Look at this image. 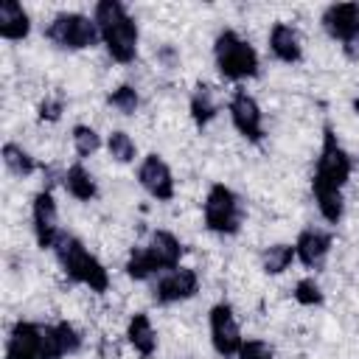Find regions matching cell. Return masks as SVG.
I'll return each mask as SVG.
<instances>
[{"instance_id":"cell-22","label":"cell","mask_w":359,"mask_h":359,"mask_svg":"<svg viewBox=\"0 0 359 359\" xmlns=\"http://www.w3.org/2000/svg\"><path fill=\"white\" fill-rule=\"evenodd\" d=\"M3 163H6V168H8L11 174H17V177H31V174L36 171L34 157H31L22 146H17V143H6V146H3Z\"/></svg>"},{"instance_id":"cell-19","label":"cell","mask_w":359,"mask_h":359,"mask_svg":"<svg viewBox=\"0 0 359 359\" xmlns=\"http://www.w3.org/2000/svg\"><path fill=\"white\" fill-rule=\"evenodd\" d=\"M65 188H67L70 196H76V199H81V202H90V199L98 194L93 174H90L81 163H76V165L67 168V174H65Z\"/></svg>"},{"instance_id":"cell-18","label":"cell","mask_w":359,"mask_h":359,"mask_svg":"<svg viewBox=\"0 0 359 359\" xmlns=\"http://www.w3.org/2000/svg\"><path fill=\"white\" fill-rule=\"evenodd\" d=\"M126 337H129V345H132L143 359H149V356L157 351V334H154V328H151V320H149L143 311H137V314L129 320Z\"/></svg>"},{"instance_id":"cell-15","label":"cell","mask_w":359,"mask_h":359,"mask_svg":"<svg viewBox=\"0 0 359 359\" xmlns=\"http://www.w3.org/2000/svg\"><path fill=\"white\" fill-rule=\"evenodd\" d=\"M328 250H331V236L323 233V230H314V227L303 230V233L297 236V241H294V255H297L306 266H320V264L325 261Z\"/></svg>"},{"instance_id":"cell-29","label":"cell","mask_w":359,"mask_h":359,"mask_svg":"<svg viewBox=\"0 0 359 359\" xmlns=\"http://www.w3.org/2000/svg\"><path fill=\"white\" fill-rule=\"evenodd\" d=\"M62 107H65L62 98H45V101L39 104V118H42V121H56V118L62 115Z\"/></svg>"},{"instance_id":"cell-27","label":"cell","mask_w":359,"mask_h":359,"mask_svg":"<svg viewBox=\"0 0 359 359\" xmlns=\"http://www.w3.org/2000/svg\"><path fill=\"white\" fill-rule=\"evenodd\" d=\"M294 300H297L300 306H320V303H323V292H320V286L314 283V278L297 280V286H294Z\"/></svg>"},{"instance_id":"cell-16","label":"cell","mask_w":359,"mask_h":359,"mask_svg":"<svg viewBox=\"0 0 359 359\" xmlns=\"http://www.w3.org/2000/svg\"><path fill=\"white\" fill-rule=\"evenodd\" d=\"M31 31V17L17 0H3L0 3V36L3 39H25Z\"/></svg>"},{"instance_id":"cell-28","label":"cell","mask_w":359,"mask_h":359,"mask_svg":"<svg viewBox=\"0 0 359 359\" xmlns=\"http://www.w3.org/2000/svg\"><path fill=\"white\" fill-rule=\"evenodd\" d=\"M238 359H272V348L264 339H247L241 342Z\"/></svg>"},{"instance_id":"cell-8","label":"cell","mask_w":359,"mask_h":359,"mask_svg":"<svg viewBox=\"0 0 359 359\" xmlns=\"http://www.w3.org/2000/svg\"><path fill=\"white\" fill-rule=\"evenodd\" d=\"M323 28L331 39H339L353 56L359 50V3H334L323 11Z\"/></svg>"},{"instance_id":"cell-13","label":"cell","mask_w":359,"mask_h":359,"mask_svg":"<svg viewBox=\"0 0 359 359\" xmlns=\"http://www.w3.org/2000/svg\"><path fill=\"white\" fill-rule=\"evenodd\" d=\"M196 289H199V278H196V272L180 266V269L165 272V275L157 280V286H154V300L163 303V306H165V303H180V300L194 297Z\"/></svg>"},{"instance_id":"cell-12","label":"cell","mask_w":359,"mask_h":359,"mask_svg":"<svg viewBox=\"0 0 359 359\" xmlns=\"http://www.w3.org/2000/svg\"><path fill=\"white\" fill-rule=\"evenodd\" d=\"M34 236H36V244L42 250H53L56 238H59V216H56V202H53V194L50 191H39L34 196Z\"/></svg>"},{"instance_id":"cell-17","label":"cell","mask_w":359,"mask_h":359,"mask_svg":"<svg viewBox=\"0 0 359 359\" xmlns=\"http://www.w3.org/2000/svg\"><path fill=\"white\" fill-rule=\"evenodd\" d=\"M269 48H272V53H275L280 62H286V65L300 62V56H303L300 36H297V31H294L292 25H286V22L272 25V31H269Z\"/></svg>"},{"instance_id":"cell-5","label":"cell","mask_w":359,"mask_h":359,"mask_svg":"<svg viewBox=\"0 0 359 359\" xmlns=\"http://www.w3.org/2000/svg\"><path fill=\"white\" fill-rule=\"evenodd\" d=\"M6 359H59L50 337V325H36L28 320L14 323L6 345Z\"/></svg>"},{"instance_id":"cell-11","label":"cell","mask_w":359,"mask_h":359,"mask_svg":"<svg viewBox=\"0 0 359 359\" xmlns=\"http://www.w3.org/2000/svg\"><path fill=\"white\" fill-rule=\"evenodd\" d=\"M137 180L143 185V191L160 202H168L174 199V177H171V168L165 165V160L160 154H149L140 168H137Z\"/></svg>"},{"instance_id":"cell-20","label":"cell","mask_w":359,"mask_h":359,"mask_svg":"<svg viewBox=\"0 0 359 359\" xmlns=\"http://www.w3.org/2000/svg\"><path fill=\"white\" fill-rule=\"evenodd\" d=\"M216 112H219V107H216L213 90H210L208 84H199V87L194 90V95H191V118H194V123H196V126H205V123L213 121Z\"/></svg>"},{"instance_id":"cell-21","label":"cell","mask_w":359,"mask_h":359,"mask_svg":"<svg viewBox=\"0 0 359 359\" xmlns=\"http://www.w3.org/2000/svg\"><path fill=\"white\" fill-rule=\"evenodd\" d=\"M294 258H297V255H294V247H292V244H272V247L264 250L261 266H264L266 275H280V272L289 269V264H292Z\"/></svg>"},{"instance_id":"cell-1","label":"cell","mask_w":359,"mask_h":359,"mask_svg":"<svg viewBox=\"0 0 359 359\" xmlns=\"http://www.w3.org/2000/svg\"><path fill=\"white\" fill-rule=\"evenodd\" d=\"M93 20L101 31V42L107 45L109 56L121 65H129L137 53V25L129 17L126 6L118 0H101L93 11Z\"/></svg>"},{"instance_id":"cell-7","label":"cell","mask_w":359,"mask_h":359,"mask_svg":"<svg viewBox=\"0 0 359 359\" xmlns=\"http://www.w3.org/2000/svg\"><path fill=\"white\" fill-rule=\"evenodd\" d=\"M241 219H244V210H241L238 196L227 185L216 182L208 191V199H205V224H208V230H213L219 236H236L241 230Z\"/></svg>"},{"instance_id":"cell-25","label":"cell","mask_w":359,"mask_h":359,"mask_svg":"<svg viewBox=\"0 0 359 359\" xmlns=\"http://www.w3.org/2000/svg\"><path fill=\"white\" fill-rule=\"evenodd\" d=\"M109 107H115L118 112H123V115H132L135 109H137V104H140V98H137V90L135 87H129V84H121V87H115L112 93H109Z\"/></svg>"},{"instance_id":"cell-23","label":"cell","mask_w":359,"mask_h":359,"mask_svg":"<svg viewBox=\"0 0 359 359\" xmlns=\"http://www.w3.org/2000/svg\"><path fill=\"white\" fill-rule=\"evenodd\" d=\"M50 334H53L56 356H67V353H76V351L81 348V337H79V331H76L70 323H56V325H50Z\"/></svg>"},{"instance_id":"cell-9","label":"cell","mask_w":359,"mask_h":359,"mask_svg":"<svg viewBox=\"0 0 359 359\" xmlns=\"http://www.w3.org/2000/svg\"><path fill=\"white\" fill-rule=\"evenodd\" d=\"M210 342L219 356H233L241 351V331L233 317V309L227 303H216L210 309Z\"/></svg>"},{"instance_id":"cell-4","label":"cell","mask_w":359,"mask_h":359,"mask_svg":"<svg viewBox=\"0 0 359 359\" xmlns=\"http://www.w3.org/2000/svg\"><path fill=\"white\" fill-rule=\"evenodd\" d=\"M351 168H353V163H351L348 151L339 146L331 126H325L323 149H320L317 168H314V177H311V191H342V185L351 177Z\"/></svg>"},{"instance_id":"cell-24","label":"cell","mask_w":359,"mask_h":359,"mask_svg":"<svg viewBox=\"0 0 359 359\" xmlns=\"http://www.w3.org/2000/svg\"><path fill=\"white\" fill-rule=\"evenodd\" d=\"M98 146H101V137H98V132H95L93 126H84V123L73 126V149H76L79 157H90V154H95Z\"/></svg>"},{"instance_id":"cell-6","label":"cell","mask_w":359,"mask_h":359,"mask_svg":"<svg viewBox=\"0 0 359 359\" xmlns=\"http://www.w3.org/2000/svg\"><path fill=\"white\" fill-rule=\"evenodd\" d=\"M45 36L65 50H84L101 39V31H98L95 20H90L84 14H56L50 20V25L45 28Z\"/></svg>"},{"instance_id":"cell-30","label":"cell","mask_w":359,"mask_h":359,"mask_svg":"<svg viewBox=\"0 0 359 359\" xmlns=\"http://www.w3.org/2000/svg\"><path fill=\"white\" fill-rule=\"evenodd\" d=\"M353 109H356V115H359V95L353 98Z\"/></svg>"},{"instance_id":"cell-3","label":"cell","mask_w":359,"mask_h":359,"mask_svg":"<svg viewBox=\"0 0 359 359\" xmlns=\"http://www.w3.org/2000/svg\"><path fill=\"white\" fill-rule=\"evenodd\" d=\"M213 56H216L219 73L224 79H230V81H241V79L258 76V53H255V48L247 39H241L236 31H230V28L216 36Z\"/></svg>"},{"instance_id":"cell-10","label":"cell","mask_w":359,"mask_h":359,"mask_svg":"<svg viewBox=\"0 0 359 359\" xmlns=\"http://www.w3.org/2000/svg\"><path fill=\"white\" fill-rule=\"evenodd\" d=\"M230 121L238 129V135H244L247 140L258 143L264 137V118H261V107L255 104V98L247 90H236V95L230 98Z\"/></svg>"},{"instance_id":"cell-2","label":"cell","mask_w":359,"mask_h":359,"mask_svg":"<svg viewBox=\"0 0 359 359\" xmlns=\"http://www.w3.org/2000/svg\"><path fill=\"white\" fill-rule=\"evenodd\" d=\"M53 252L65 269V275L76 283H84L90 286L93 292H107L109 289V275L107 269L101 266V261L95 255L87 252V247L76 238V236H67V233H59L56 244H53Z\"/></svg>"},{"instance_id":"cell-26","label":"cell","mask_w":359,"mask_h":359,"mask_svg":"<svg viewBox=\"0 0 359 359\" xmlns=\"http://www.w3.org/2000/svg\"><path fill=\"white\" fill-rule=\"evenodd\" d=\"M107 149H109V154L118 160V163H129V160H135V140L126 135V132H112L109 135V140H107Z\"/></svg>"},{"instance_id":"cell-14","label":"cell","mask_w":359,"mask_h":359,"mask_svg":"<svg viewBox=\"0 0 359 359\" xmlns=\"http://www.w3.org/2000/svg\"><path fill=\"white\" fill-rule=\"evenodd\" d=\"M143 250H146V255H149L154 272H160V269H168V272H171V269H177V264H180V258H182V244H180V238H177L174 233H168V230H154L151 238H149V244H146Z\"/></svg>"}]
</instances>
